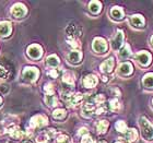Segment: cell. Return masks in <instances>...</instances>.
<instances>
[{
    "label": "cell",
    "instance_id": "6da1fadb",
    "mask_svg": "<svg viewBox=\"0 0 153 143\" xmlns=\"http://www.w3.org/2000/svg\"><path fill=\"white\" fill-rule=\"evenodd\" d=\"M139 124H140L141 128V133L142 137L146 139L147 141H150L153 139V126L148 121V119L146 117H140L139 119Z\"/></svg>",
    "mask_w": 153,
    "mask_h": 143
},
{
    "label": "cell",
    "instance_id": "7a4b0ae2",
    "mask_svg": "<svg viewBox=\"0 0 153 143\" xmlns=\"http://www.w3.org/2000/svg\"><path fill=\"white\" fill-rule=\"evenodd\" d=\"M62 99L68 106H76L83 99V95L80 93H71V92H62L61 94Z\"/></svg>",
    "mask_w": 153,
    "mask_h": 143
},
{
    "label": "cell",
    "instance_id": "3957f363",
    "mask_svg": "<svg viewBox=\"0 0 153 143\" xmlns=\"http://www.w3.org/2000/svg\"><path fill=\"white\" fill-rule=\"evenodd\" d=\"M38 74H39V71L34 67L24 68V70H23V72H22L23 79L29 83H32V82H34V81H36V79L38 78Z\"/></svg>",
    "mask_w": 153,
    "mask_h": 143
},
{
    "label": "cell",
    "instance_id": "277c9868",
    "mask_svg": "<svg viewBox=\"0 0 153 143\" xmlns=\"http://www.w3.org/2000/svg\"><path fill=\"white\" fill-rule=\"evenodd\" d=\"M48 122L47 117H45L44 115H36L34 117L31 118L30 120V127L32 129H37V128H42L46 126Z\"/></svg>",
    "mask_w": 153,
    "mask_h": 143
},
{
    "label": "cell",
    "instance_id": "5b68a950",
    "mask_svg": "<svg viewBox=\"0 0 153 143\" xmlns=\"http://www.w3.org/2000/svg\"><path fill=\"white\" fill-rule=\"evenodd\" d=\"M27 13L26 7L22 3H16L14 6L11 8V14L13 16V18L16 19H22L25 16V14Z\"/></svg>",
    "mask_w": 153,
    "mask_h": 143
},
{
    "label": "cell",
    "instance_id": "8992f818",
    "mask_svg": "<svg viewBox=\"0 0 153 143\" xmlns=\"http://www.w3.org/2000/svg\"><path fill=\"white\" fill-rule=\"evenodd\" d=\"M92 47H93V50L95 51V53H97V54H104L107 50V43L103 38L96 37L93 41Z\"/></svg>",
    "mask_w": 153,
    "mask_h": 143
},
{
    "label": "cell",
    "instance_id": "52a82bcc",
    "mask_svg": "<svg viewBox=\"0 0 153 143\" xmlns=\"http://www.w3.org/2000/svg\"><path fill=\"white\" fill-rule=\"evenodd\" d=\"M26 53H27V56H29L31 59L36 60L38 58H41L42 54H43V49H42V47L39 45L33 44V45H31V46H29Z\"/></svg>",
    "mask_w": 153,
    "mask_h": 143
},
{
    "label": "cell",
    "instance_id": "ba28073f",
    "mask_svg": "<svg viewBox=\"0 0 153 143\" xmlns=\"http://www.w3.org/2000/svg\"><path fill=\"white\" fill-rule=\"evenodd\" d=\"M7 132L9 133L10 137L13 138V139H16V140H18V139H22V138H24V136H25L24 132H23L18 126H11V127H8Z\"/></svg>",
    "mask_w": 153,
    "mask_h": 143
},
{
    "label": "cell",
    "instance_id": "9c48e42d",
    "mask_svg": "<svg viewBox=\"0 0 153 143\" xmlns=\"http://www.w3.org/2000/svg\"><path fill=\"white\" fill-rule=\"evenodd\" d=\"M136 59L141 66H143V67H147L149 66L151 62V55L147 51H141L139 54H137L136 56Z\"/></svg>",
    "mask_w": 153,
    "mask_h": 143
},
{
    "label": "cell",
    "instance_id": "30bf717a",
    "mask_svg": "<svg viewBox=\"0 0 153 143\" xmlns=\"http://www.w3.org/2000/svg\"><path fill=\"white\" fill-rule=\"evenodd\" d=\"M123 41H124V34H123L121 31H118V32L116 33V35L114 36V38L112 39V43H111L112 48L114 50H118V49L121 47Z\"/></svg>",
    "mask_w": 153,
    "mask_h": 143
},
{
    "label": "cell",
    "instance_id": "8fae6325",
    "mask_svg": "<svg viewBox=\"0 0 153 143\" xmlns=\"http://www.w3.org/2000/svg\"><path fill=\"white\" fill-rule=\"evenodd\" d=\"M114 64H115L114 58L109 57V58H107L101 66H100V69H101V71L104 73H109V72H112V70L114 69Z\"/></svg>",
    "mask_w": 153,
    "mask_h": 143
},
{
    "label": "cell",
    "instance_id": "7c38bea8",
    "mask_svg": "<svg viewBox=\"0 0 153 143\" xmlns=\"http://www.w3.org/2000/svg\"><path fill=\"white\" fill-rule=\"evenodd\" d=\"M12 31V26L9 22H0V36L1 37H7L10 35Z\"/></svg>",
    "mask_w": 153,
    "mask_h": 143
},
{
    "label": "cell",
    "instance_id": "4fadbf2b",
    "mask_svg": "<svg viewBox=\"0 0 153 143\" xmlns=\"http://www.w3.org/2000/svg\"><path fill=\"white\" fill-rule=\"evenodd\" d=\"M97 84V78L93 74H89L83 79V85L88 89H92Z\"/></svg>",
    "mask_w": 153,
    "mask_h": 143
},
{
    "label": "cell",
    "instance_id": "5bb4252c",
    "mask_svg": "<svg viewBox=\"0 0 153 143\" xmlns=\"http://www.w3.org/2000/svg\"><path fill=\"white\" fill-rule=\"evenodd\" d=\"M96 109H95V106L93 105V104H84L82 107V116L85 118H90L92 117L93 113H95Z\"/></svg>",
    "mask_w": 153,
    "mask_h": 143
},
{
    "label": "cell",
    "instance_id": "9a60e30c",
    "mask_svg": "<svg viewBox=\"0 0 153 143\" xmlns=\"http://www.w3.org/2000/svg\"><path fill=\"white\" fill-rule=\"evenodd\" d=\"M118 72L121 76H129L132 73V64L130 62H124L118 68Z\"/></svg>",
    "mask_w": 153,
    "mask_h": 143
},
{
    "label": "cell",
    "instance_id": "2e32d148",
    "mask_svg": "<svg viewBox=\"0 0 153 143\" xmlns=\"http://www.w3.org/2000/svg\"><path fill=\"white\" fill-rule=\"evenodd\" d=\"M82 58V54L79 50H72L68 55V60L71 64H79Z\"/></svg>",
    "mask_w": 153,
    "mask_h": 143
},
{
    "label": "cell",
    "instance_id": "e0dca14e",
    "mask_svg": "<svg viewBox=\"0 0 153 143\" xmlns=\"http://www.w3.org/2000/svg\"><path fill=\"white\" fill-rule=\"evenodd\" d=\"M66 33L68 37H76L78 35H80V27L76 24H69L66 29Z\"/></svg>",
    "mask_w": 153,
    "mask_h": 143
},
{
    "label": "cell",
    "instance_id": "ac0fdd59",
    "mask_svg": "<svg viewBox=\"0 0 153 143\" xmlns=\"http://www.w3.org/2000/svg\"><path fill=\"white\" fill-rule=\"evenodd\" d=\"M131 25L134 27H143L144 26V19L141 16H132L130 18Z\"/></svg>",
    "mask_w": 153,
    "mask_h": 143
},
{
    "label": "cell",
    "instance_id": "d6986e66",
    "mask_svg": "<svg viewBox=\"0 0 153 143\" xmlns=\"http://www.w3.org/2000/svg\"><path fill=\"white\" fill-rule=\"evenodd\" d=\"M111 16L114 20H118L120 21L123 18H124V11L120 7H114L112 10H111Z\"/></svg>",
    "mask_w": 153,
    "mask_h": 143
},
{
    "label": "cell",
    "instance_id": "ffe728a7",
    "mask_svg": "<svg viewBox=\"0 0 153 143\" xmlns=\"http://www.w3.org/2000/svg\"><path fill=\"white\" fill-rule=\"evenodd\" d=\"M45 64L46 66L51 68H56L59 64V58L56 56V55H51V56H48L46 58V60H45Z\"/></svg>",
    "mask_w": 153,
    "mask_h": 143
},
{
    "label": "cell",
    "instance_id": "44dd1931",
    "mask_svg": "<svg viewBox=\"0 0 153 143\" xmlns=\"http://www.w3.org/2000/svg\"><path fill=\"white\" fill-rule=\"evenodd\" d=\"M108 124H109L107 120L97 121V124H96V130H97V133H100V134L105 133L106 130H107V128H108Z\"/></svg>",
    "mask_w": 153,
    "mask_h": 143
},
{
    "label": "cell",
    "instance_id": "7402d4cb",
    "mask_svg": "<svg viewBox=\"0 0 153 143\" xmlns=\"http://www.w3.org/2000/svg\"><path fill=\"white\" fill-rule=\"evenodd\" d=\"M101 9H102V4H101V2H99V1H95V0L90 2L89 10L93 13V14H97V13L101 11Z\"/></svg>",
    "mask_w": 153,
    "mask_h": 143
},
{
    "label": "cell",
    "instance_id": "603a6c76",
    "mask_svg": "<svg viewBox=\"0 0 153 143\" xmlns=\"http://www.w3.org/2000/svg\"><path fill=\"white\" fill-rule=\"evenodd\" d=\"M138 140V133L136 129H129L127 131V141L129 143H136Z\"/></svg>",
    "mask_w": 153,
    "mask_h": 143
},
{
    "label": "cell",
    "instance_id": "cb8c5ba5",
    "mask_svg": "<svg viewBox=\"0 0 153 143\" xmlns=\"http://www.w3.org/2000/svg\"><path fill=\"white\" fill-rule=\"evenodd\" d=\"M62 82L66 83L67 85L69 86H74V78L72 76V73L71 72H66L62 76Z\"/></svg>",
    "mask_w": 153,
    "mask_h": 143
},
{
    "label": "cell",
    "instance_id": "d4e9b609",
    "mask_svg": "<svg viewBox=\"0 0 153 143\" xmlns=\"http://www.w3.org/2000/svg\"><path fill=\"white\" fill-rule=\"evenodd\" d=\"M142 83L147 89H153V73H148L142 80Z\"/></svg>",
    "mask_w": 153,
    "mask_h": 143
},
{
    "label": "cell",
    "instance_id": "484cf974",
    "mask_svg": "<svg viewBox=\"0 0 153 143\" xmlns=\"http://www.w3.org/2000/svg\"><path fill=\"white\" fill-rule=\"evenodd\" d=\"M44 101L46 103V105L49 106V107H54V106H56L58 104L57 99L54 95H45Z\"/></svg>",
    "mask_w": 153,
    "mask_h": 143
},
{
    "label": "cell",
    "instance_id": "4316f807",
    "mask_svg": "<svg viewBox=\"0 0 153 143\" xmlns=\"http://www.w3.org/2000/svg\"><path fill=\"white\" fill-rule=\"evenodd\" d=\"M67 41H68V44L74 48V50H78V49L81 47V44H80L79 39L76 37H67Z\"/></svg>",
    "mask_w": 153,
    "mask_h": 143
},
{
    "label": "cell",
    "instance_id": "83f0119b",
    "mask_svg": "<svg viewBox=\"0 0 153 143\" xmlns=\"http://www.w3.org/2000/svg\"><path fill=\"white\" fill-rule=\"evenodd\" d=\"M66 115H67V113H66V110H65V109L58 108V109H55V110H54V113H53V117H54L55 119L61 120V119H64V118L66 117Z\"/></svg>",
    "mask_w": 153,
    "mask_h": 143
},
{
    "label": "cell",
    "instance_id": "f1b7e54d",
    "mask_svg": "<svg viewBox=\"0 0 153 143\" xmlns=\"http://www.w3.org/2000/svg\"><path fill=\"white\" fill-rule=\"evenodd\" d=\"M131 55V51H130V47H129V45H126L120 51H119V57L121 59H127L129 56Z\"/></svg>",
    "mask_w": 153,
    "mask_h": 143
},
{
    "label": "cell",
    "instance_id": "f546056e",
    "mask_svg": "<svg viewBox=\"0 0 153 143\" xmlns=\"http://www.w3.org/2000/svg\"><path fill=\"white\" fill-rule=\"evenodd\" d=\"M109 108H111V110L115 111V113H117L121 109V104L118 102V99H113L109 102Z\"/></svg>",
    "mask_w": 153,
    "mask_h": 143
},
{
    "label": "cell",
    "instance_id": "4dcf8cb0",
    "mask_svg": "<svg viewBox=\"0 0 153 143\" xmlns=\"http://www.w3.org/2000/svg\"><path fill=\"white\" fill-rule=\"evenodd\" d=\"M115 128H116V130L119 131L120 133H124V132L127 131V124H126V122H125L124 120L117 121L116 124H115Z\"/></svg>",
    "mask_w": 153,
    "mask_h": 143
},
{
    "label": "cell",
    "instance_id": "1f68e13d",
    "mask_svg": "<svg viewBox=\"0 0 153 143\" xmlns=\"http://www.w3.org/2000/svg\"><path fill=\"white\" fill-rule=\"evenodd\" d=\"M44 91L46 95H54L55 93V86L53 83H46L44 86Z\"/></svg>",
    "mask_w": 153,
    "mask_h": 143
},
{
    "label": "cell",
    "instance_id": "d6a6232c",
    "mask_svg": "<svg viewBox=\"0 0 153 143\" xmlns=\"http://www.w3.org/2000/svg\"><path fill=\"white\" fill-rule=\"evenodd\" d=\"M49 140V137L47 136L46 132H42L41 134H38L36 137V142L37 143H47Z\"/></svg>",
    "mask_w": 153,
    "mask_h": 143
},
{
    "label": "cell",
    "instance_id": "836d02e7",
    "mask_svg": "<svg viewBox=\"0 0 153 143\" xmlns=\"http://www.w3.org/2000/svg\"><path fill=\"white\" fill-rule=\"evenodd\" d=\"M55 143H71V139L66 134H60L57 137Z\"/></svg>",
    "mask_w": 153,
    "mask_h": 143
},
{
    "label": "cell",
    "instance_id": "e575fe53",
    "mask_svg": "<svg viewBox=\"0 0 153 143\" xmlns=\"http://www.w3.org/2000/svg\"><path fill=\"white\" fill-rule=\"evenodd\" d=\"M10 74L9 69H7L4 66H0V79H7Z\"/></svg>",
    "mask_w": 153,
    "mask_h": 143
},
{
    "label": "cell",
    "instance_id": "d590c367",
    "mask_svg": "<svg viewBox=\"0 0 153 143\" xmlns=\"http://www.w3.org/2000/svg\"><path fill=\"white\" fill-rule=\"evenodd\" d=\"M94 102H95V104H99V105H101V104H103V103L105 102V96L102 95V94L96 95L95 97H94Z\"/></svg>",
    "mask_w": 153,
    "mask_h": 143
},
{
    "label": "cell",
    "instance_id": "8d00e7d4",
    "mask_svg": "<svg viewBox=\"0 0 153 143\" xmlns=\"http://www.w3.org/2000/svg\"><path fill=\"white\" fill-rule=\"evenodd\" d=\"M47 74L51 76V78L56 79V78H58V76H59V70H58V69H51V70L47 72Z\"/></svg>",
    "mask_w": 153,
    "mask_h": 143
},
{
    "label": "cell",
    "instance_id": "74e56055",
    "mask_svg": "<svg viewBox=\"0 0 153 143\" xmlns=\"http://www.w3.org/2000/svg\"><path fill=\"white\" fill-rule=\"evenodd\" d=\"M81 143H94L93 139L90 137L89 134H86L84 137H82V140H81Z\"/></svg>",
    "mask_w": 153,
    "mask_h": 143
},
{
    "label": "cell",
    "instance_id": "f35d334b",
    "mask_svg": "<svg viewBox=\"0 0 153 143\" xmlns=\"http://www.w3.org/2000/svg\"><path fill=\"white\" fill-rule=\"evenodd\" d=\"M86 134H88V129L86 128H81L79 130V136H83L84 137Z\"/></svg>",
    "mask_w": 153,
    "mask_h": 143
},
{
    "label": "cell",
    "instance_id": "ab89813d",
    "mask_svg": "<svg viewBox=\"0 0 153 143\" xmlns=\"http://www.w3.org/2000/svg\"><path fill=\"white\" fill-rule=\"evenodd\" d=\"M2 105V99H1V97H0V106Z\"/></svg>",
    "mask_w": 153,
    "mask_h": 143
},
{
    "label": "cell",
    "instance_id": "60d3db41",
    "mask_svg": "<svg viewBox=\"0 0 153 143\" xmlns=\"http://www.w3.org/2000/svg\"><path fill=\"white\" fill-rule=\"evenodd\" d=\"M22 143H32L31 141H24V142H22Z\"/></svg>",
    "mask_w": 153,
    "mask_h": 143
},
{
    "label": "cell",
    "instance_id": "b9f144b4",
    "mask_svg": "<svg viewBox=\"0 0 153 143\" xmlns=\"http://www.w3.org/2000/svg\"><path fill=\"white\" fill-rule=\"evenodd\" d=\"M151 44H152V46H153V36L151 37Z\"/></svg>",
    "mask_w": 153,
    "mask_h": 143
},
{
    "label": "cell",
    "instance_id": "7bdbcfd3",
    "mask_svg": "<svg viewBox=\"0 0 153 143\" xmlns=\"http://www.w3.org/2000/svg\"><path fill=\"white\" fill-rule=\"evenodd\" d=\"M116 143H125L124 141H118V142H116Z\"/></svg>",
    "mask_w": 153,
    "mask_h": 143
},
{
    "label": "cell",
    "instance_id": "ee69618b",
    "mask_svg": "<svg viewBox=\"0 0 153 143\" xmlns=\"http://www.w3.org/2000/svg\"><path fill=\"white\" fill-rule=\"evenodd\" d=\"M99 143H106V142H105V141H100Z\"/></svg>",
    "mask_w": 153,
    "mask_h": 143
},
{
    "label": "cell",
    "instance_id": "f6af8a7d",
    "mask_svg": "<svg viewBox=\"0 0 153 143\" xmlns=\"http://www.w3.org/2000/svg\"><path fill=\"white\" fill-rule=\"evenodd\" d=\"M152 103H153V101H152Z\"/></svg>",
    "mask_w": 153,
    "mask_h": 143
}]
</instances>
